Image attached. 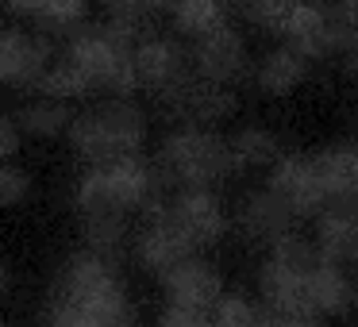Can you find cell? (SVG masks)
Returning a JSON list of instances; mask_svg holds the SVG:
<instances>
[{"mask_svg": "<svg viewBox=\"0 0 358 327\" xmlns=\"http://www.w3.org/2000/svg\"><path fill=\"white\" fill-rule=\"evenodd\" d=\"M270 258H278L281 266L304 273V277H308V273L316 270L320 262H324V258H320L316 239H312V235H301L296 227H293V231H285L278 242H273V247H270Z\"/></svg>", "mask_w": 358, "mask_h": 327, "instance_id": "obj_25", "label": "cell"}, {"mask_svg": "<svg viewBox=\"0 0 358 327\" xmlns=\"http://www.w3.org/2000/svg\"><path fill=\"white\" fill-rule=\"evenodd\" d=\"M81 239L89 250H96L108 262H124V254L131 250V216L124 212H89L81 216Z\"/></svg>", "mask_w": 358, "mask_h": 327, "instance_id": "obj_16", "label": "cell"}, {"mask_svg": "<svg viewBox=\"0 0 358 327\" xmlns=\"http://www.w3.org/2000/svg\"><path fill=\"white\" fill-rule=\"evenodd\" d=\"M135 78L139 89L162 104L166 119H185V96L196 81L193 50H185L170 35H143L135 43Z\"/></svg>", "mask_w": 358, "mask_h": 327, "instance_id": "obj_3", "label": "cell"}, {"mask_svg": "<svg viewBox=\"0 0 358 327\" xmlns=\"http://www.w3.org/2000/svg\"><path fill=\"white\" fill-rule=\"evenodd\" d=\"M355 304H358V289H355Z\"/></svg>", "mask_w": 358, "mask_h": 327, "instance_id": "obj_36", "label": "cell"}, {"mask_svg": "<svg viewBox=\"0 0 358 327\" xmlns=\"http://www.w3.org/2000/svg\"><path fill=\"white\" fill-rule=\"evenodd\" d=\"M239 112V96H235L231 85H216V81H193L185 96V124H224Z\"/></svg>", "mask_w": 358, "mask_h": 327, "instance_id": "obj_20", "label": "cell"}, {"mask_svg": "<svg viewBox=\"0 0 358 327\" xmlns=\"http://www.w3.org/2000/svg\"><path fill=\"white\" fill-rule=\"evenodd\" d=\"M312 166L324 185V212H358V147L335 143L312 154Z\"/></svg>", "mask_w": 358, "mask_h": 327, "instance_id": "obj_10", "label": "cell"}, {"mask_svg": "<svg viewBox=\"0 0 358 327\" xmlns=\"http://www.w3.org/2000/svg\"><path fill=\"white\" fill-rule=\"evenodd\" d=\"M235 224H239V231H243L247 242H255V247H273V242H278L285 231H293L301 219H296V212L289 208V201L278 193V189L262 185L239 204Z\"/></svg>", "mask_w": 358, "mask_h": 327, "instance_id": "obj_8", "label": "cell"}, {"mask_svg": "<svg viewBox=\"0 0 358 327\" xmlns=\"http://www.w3.org/2000/svg\"><path fill=\"white\" fill-rule=\"evenodd\" d=\"M135 47L124 43L116 31H108V24H81L78 31L66 39V58L73 66L85 70V78L93 81V89L120 96H135L139 78H135Z\"/></svg>", "mask_w": 358, "mask_h": 327, "instance_id": "obj_4", "label": "cell"}, {"mask_svg": "<svg viewBox=\"0 0 358 327\" xmlns=\"http://www.w3.org/2000/svg\"><path fill=\"white\" fill-rule=\"evenodd\" d=\"M289 8H293V0H235L239 20H247L258 31H281Z\"/></svg>", "mask_w": 358, "mask_h": 327, "instance_id": "obj_27", "label": "cell"}, {"mask_svg": "<svg viewBox=\"0 0 358 327\" xmlns=\"http://www.w3.org/2000/svg\"><path fill=\"white\" fill-rule=\"evenodd\" d=\"M20 147H24V131H20V124L0 112V158H16Z\"/></svg>", "mask_w": 358, "mask_h": 327, "instance_id": "obj_30", "label": "cell"}, {"mask_svg": "<svg viewBox=\"0 0 358 327\" xmlns=\"http://www.w3.org/2000/svg\"><path fill=\"white\" fill-rule=\"evenodd\" d=\"M312 224H316L312 239H316L324 262H335V266L358 262V212H331L327 208Z\"/></svg>", "mask_w": 358, "mask_h": 327, "instance_id": "obj_15", "label": "cell"}, {"mask_svg": "<svg viewBox=\"0 0 358 327\" xmlns=\"http://www.w3.org/2000/svg\"><path fill=\"white\" fill-rule=\"evenodd\" d=\"M347 58V70H358V50H350V54H343Z\"/></svg>", "mask_w": 358, "mask_h": 327, "instance_id": "obj_35", "label": "cell"}, {"mask_svg": "<svg viewBox=\"0 0 358 327\" xmlns=\"http://www.w3.org/2000/svg\"><path fill=\"white\" fill-rule=\"evenodd\" d=\"M231 150H235L239 170H270L281 158L278 135L266 131V127H239V131L231 135Z\"/></svg>", "mask_w": 358, "mask_h": 327, "instance_id": "obj_23", "label": "cell"}, {"mask_svg": "<svg viewBox=\"0 0 358 327\" xmlns=\"http://www.w3.org/2000/svg\"><path fill=\"white\" fill-rule=\"evenodd\" d=\"M8 289H12V270L0 262V293H8Z\"/></svg>", "mask_w": 358, "mask_h": 327, "instance_id": "obj_34", "label": "cell"}, {"mask_svg": "<svg viewBox=\"0 0 358 327\" xmlns=\"http://www.w3.org/2000/svg\"><path fill=\"white\" fill-rule=\"evenodd\" d=\"M104 4V12H108V16H116V20H147L150 12H147V4H143V0H101Z\"/></svg>", "mask_w": 358, "mask_h": 327, "instance_id": "obj_31", "label": "cell"}, {"mask_svg": "<svg viewBox=\"0 0 358 327\" xmlns=\"http://www.w3.org/2000/svg\"><path fill=\"white\" fill-rule=\"evenodd\" d=\"M266 327H320V316H281L270 308V324Z\"/></svg>", "mask_w": 358, "mask_h": 327, "instance_id": "obj_32", "label": "cell"}, {"mask_svg": "<svg viewBox=\"0 0 358 327\" xmlns=\"http://www.w3.org/2000/svg\"><path fill=\"white\" fill-rule=\"evenodd\" d=\"M0 327H4V316H0Z\"/></svg>", "mask_w": 358, "mask_h": 327, "instance_id": "obj_37", "label": "cell"}, {"mask_svg": "<svg viewBox=\"0 0 358 327\" xmlns=\"http://www.w3.org/2000/svg\"><path fill=\"white\" fill-rule=\"evenodd\" d=\"M143 4H147V12L155 16V12H170L173 4H178V0H143Z\"/></svg>", "mask_w": 358, "mask_h": 327, "instance_id": "obj_33", "label": "cell"}, {"mask_svg": "<svg viewBox=\"0 0 358 327\" xmlns=\"http://www.w3.org/2000/svg\"><path fill=\"white\" fill-rule=\"evenodd\" d=\"M35 189V177L16 166L12 158H0V208H20V204L31 196Z\"/></svg>", "mask_w": 358, "mask_h": 327, "instance_id": "obj_28", "label": "cell"}, {"mask_svg": "<svg viewBox=\"0 0 358 327\" xmlns=\"http://www.w3.org/2000/svg\"><path fill=\"white\" fill-rule=\"evenodd\" d=\"M50 66V39L35 31L8 27L0 31V85L35 89L43 70Z\"/></svg>", "mask_w": 358, "mask_h": 327, "instance_id": "obj_11", "label": "cell"}, {"mask_svg": "<svg viewBox=\"0 0 358 327\" xmlns=\"http://www.w3.org/2000/svg\"><path fill=\"white\" fill-rule=\"evenodd\" d=\"M216 327H266L270 324V308L262 300H247L243 293H224L212 308Z\"/></svg>", "mask_w": 358, "mask_h": 327, "instance_id": "obj_24", "label": "cell"}, {"mask_svg": "<svg viewBox=\"0 0 358 327\" xmlns=\"http://www.w3.org/2000/svg\"><path fill=\"white\" fill-rule=\"evenodd\" d=\"M158 212H162V216H170L173 224L185 231V239L193 242L196 250L216 247V242L227 235V212H224V201L212 193V185L173 189ZM150 216H155V212H150Z\"/></svg>", "mask_w": 358, "mask_h": 327, "instance_id": "obj_5", "label": "cell"}, {"mask_svg": "<svg viewBox=\"0 0 358 327\" xmlns=\"http://www.w3.org/2000/svg\"><path fill=\"white\" fill-rule=\"evenodd\" d=\"M73 116H78V112L70 108V101H55V96H43V93L12 112L20 131L31 135V139H58V135H66L73 124Z\"/></svg>", "mask_w": 358, "mask_h": 327, "instance_id": "obj_19", "label": "cell"}, {"mask_svg": "<svg viewBox=\"0 0 358 327\" xmlns=\"http://www.w3.org/2000/svg\"><path fill=\"white\" fill-rule=\"evenodd\" d=\"M170 24L185 39H201L212 27L227 24V0H178L170 8Z\"/></svg>", "mask_w": 358, "mask_h": 327, "instance_id": "obj_21", "label": "cell"}, {"mask_svg": "<svg viewBox=\"0 0 358 327\" xmlns=\"http://www.w3.org/2000/svg\"><path fill=\"white\" fill-rule=\"evenodd\" d=\"M39 327H101V324H96V316L85 304H78V300H70V296L50 289V300L39 316Z\"/></svg>", "mask_w": 358, "mask_h": 327, "instance_id": "obj_26", "label": "cell"}, {"mask_svg": "<svg viewBox=\"0 0 358 327\" xmlns=\"http://www.w3.org/2000/svg\"><path fill=\"white\" fill-rule=\"evenodd\" d=\"M66 139L85 166H104L124 154H139L147 139V112L135 104V96L108 93L101 104L73 116Z\"/></svg>", "mask_w": 358, "mask_h": 327, "instance_id": "obj_1", "label": "cell"}, {"mask_svg": "<svg viewBox=\"0 0 358 327\" xmlns=\"http://www.w3.org/2000/svg\"><path fill=\"white\" fill-rule=\"evenodd\" d=\"M35 93L43 96H55V101H81V96L96 93L93 81L85 78V70L81 66H73L70 58H58V62H50L47 70H43V78L35 81Z\"/></svg>", "mask_w": 358, "mask_h": 327, "instance_id": "obj_22", "label": "cell"}, {"mask_svg": "<svg viewBox=\"0 0 358 327\" xmlns=\"http://www.w3.org/2000/svg\"><path fill=\"white\" fill-rule=\"evenodd\" d=\"M324 20H327V12H324L320 0H293V8H289V16H285V24H281L278 35L316 62V58H327Z\"/></svg>", "mask_w": 358, "mask_h": 327, "instance_id": "obj_18", "label": "cell"}, {"mask_svg": "<svg viewBox=\"0 0 358 327\" xmlns=\"http://www.w3.org/2000/svg\"><path fill=\"white\" fill-rule=\"evenodd\" d=\"M158 327H216L212 312H193V308H181V304H166Z\"/></svg>", "mask_w": 358, "mask_h": 327, "instance_id": "obj_29", "label": "cell"}, {"mask_svg": "<svg viewBox=\"0 0 358 327\" xmlns=\"http://www.w3.org/2000/svg\"><path fill=\"white\" fill-rule=\"evenodd\" d=\"M355 135H358V124H355Z\"/></svg>", "mask_w": 358, "mask_h": 327, "instance_id": "obj_38", "label": "cell"}, {"mask_svg": "<svg viewBox=\"0 0 358 327\" xmlns=\"http://www.w3.org/2000/svg\"><path fill=\"white\" fill-rule=\"evenodd\" d=\"M131 250H135V262H139L143 270L150 273V277H162L170 266L181 262V258L201 254V250H196L193 242L185 239V231H181V227L173 224L170 216H162V212L147 216V227L135 235Z\"/></svg>", "mask_w": 358, "mask_h": 327, "instance_id": "obj_12", "label": "cell"}, {"mask_svg": "<svg viewBox=\"0 0 358 327\" xmlns=\"http://www.w3.org/2000/svg\"><path fill=\"white\" fill-rule=\"evenodd\" d=\"M308 73H312V58L304 50H296L293 43H281L258 62L255 81L266 96H289L308 81Z\"/></svg>", "mask_w": 358, "mask_h": 327, "instance_id": "obj_14", "label": "cell"}, {"mask_svg": "<svg viewBox=\"0 0 358 327\" xmlns=\"http://www.w3.org/2000/svg\"><path fill=\"white\" fill-rule=\"evenodd\" d=\"M281 196L289 201V208L296 212V219H316L324 212V185L320 173L312 166V154H281L270 166V181Z\"/></svg>", "mask_w": 358, "mask_h": 327, "instance_id": "obj_9", "label": "cell"}, {"mask_svg": "<svg viewBox=\"0 0 358 327\" xmlns=\"http://www.w3.org/2000/svg\"><path fill=\"white\" fill-rule=\"evenodd\" d=\"M193 70L201 81H216V85H239V81H247V73H250L247 39L231 24L212 27L208 35L193 39Z\"/></svg>", "mask_w": 358, "mask_h": 327, "instance_id": "obj_6", "label": "cell"}, {"mask_svg": "<svg viewBox=\"0 0 358 327\" xmlns=\"http://www.w3.org/2000/svg\"><path fill=\"white\" fill-rule=\"evenodd\" d=\"M308 300H312V308H316L320 319L347 316L350 304H355V285H350V277H347V266L320 262L316 270L308 273Z\"/></svg>", "mask_w": 358, "mask_h": 327, "instance_id": "obj_17", "label": "cell"}, {"mask_svg": "<svg viewBox=\"0 0 358 327\" xmlns=\"http://www.w3.org/2000/svg\"><path fill=\"white\" fill-rule=\"evenodd\" d=\"M258 296H262L266 308L281 312V316H316V308L308 300V277L281 266L270 254L258 266Z\"/></svg>", "mask_w": 358, "mask_h": 327, "instance_id": "obj_13", "label": "cell"}, {"mask_svg": "<svg viewBox=\"0 0 358 327\" xmlns=\"http://www.w3.org/2000/svg\"><path fill=\"white\" fill-rule=\"evenodd\" d=\"M158 173L166 177L170 189L185 185H220L231 173H239L231 150V135H220L204 124H185L162 139L155 154Z\"/></svg>", "mask_w": 358, "mask_h": 327, "instance_id": "obj_2", "label": "cell"}, {"mask_svg": "<svg viewBox=\"0 0 358 327\" xmlns=\"http://www.w3.org/2000/svg\"><path fill=\"white\" fill-rule=\"evenodd\" d=\"M158 281H162L166 300L181 304V308H193V312H212L216 300L224 296V277H220V270L201 254L181 258V262L170 266Z\"/></svg>", "mask_w": 358, "mask_h": 327, "instance_id": "obj_7", "label": "cell"}]
</instances>
